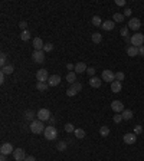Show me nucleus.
<instances>
[{"label": "nucleus", "instance_id": "f257e3e1", "mask_svg": "<svg viewBox=\"0 0 144 161\" xmlns=\"http://www.w3.org/2000/svg\"><path fill=\"white\" fill-rule=\"evenodd\" d=\"M45 128L46 127H43V122L39 120H35L30 122V131L33 132V134H40V132H45Z\"/></svg>", "mask_w": 144, "mask_h": 161}, {"label": "nucleus", "instance_id": "f03ea898", "mask_svg": "<svg viewBox=\"0 0 144 161\" xmlns=\"http://www.w3.org/2000/svg\"><path fill=\"white\" fill-rule=\"evenodd\" d=\"M45 138L46 140H49V141H52V140H55L56 137H58V129L53 127V125H49V127H46L45 128Z\"/></svg>", "mask_w": 144, "mask_h": 161}, {"label": "nucleus", "instance_id": "7ed1b4c3", "mask_svg": "<svg viewBox=\"0 0 144 161\" xmlns=\"http://www.w3.org/2000/svg\"><path fill=\"white\" fill-rule=\"evenodd\" d=\"M36 117H37V120H39V121L45 122V121H49V118H51L52 115H51V111H49V109L42 108V109H39V111H37Z\"/></svg>", "mask_w": 144, "mask_h": 161}, {"label": "nucleus", "instance_id": "20e7f679", "mask_svg": "<svg viewBox=\"0 0 144 161\" xmlns=\"http://www.w3.org/2000/svg\"><path fill=\"white\" fill-rule=\"evenodd\" d=\"M143 43H144V35L143 33H136V35L131 36V45H133V46L140 47V46H143Z\"/></svg>", "mask_w": 144, "mask_h": 161}, {"label": "nucleus", "instance_id": "39448f33", "mask_svg": "<svg viewBox=\"0 0 144 161\" xmlns=\"http://www.w3.org/2000/svg\"><path fill=\"white\" fill-rule=\"evenodd\" d=\"M81 89H82V83L75 82V83H72V86L69 88V89H66V95H68V96H75Z\"/></svg>", "mask_w": 144, "mask_h": 161}, {"label": "nucleus", "instance_id": "423d86ee", "mask_svg": "<svg viewBox=\"0 0 144 161\" xmlns=\"http://www.w3.org/2000/svg\"><path fill=\"white\" fill-rule=\"evenodd\" d=\"M101 78H102V80H105V82L112 83V82L115 80V74H114L112 71H109V69H105V71H102Z\"/></svg>", "mask_w": 144, "mask_h": 161}, {"label": "nucleus", "instance_id": "0eeeda50", "mask_svg": "<svg viewBox=\"0 0 144 161\" xmlns=\"http://www.w3.org/2000/svg\"><path fill=\"white\" fill-rule=\"evenodd\" d=\"M13 151H15V148H13V145H12L10 142H4V144H1V147H0V154H3V155L13 154Z\"/></svg>", "mask_w": 144, "mask_h": 161}, {"label": "nucleus", "instance_id": "6e6552de", "mask_svg": "<svg viewBox=\"0 0 144 161\" xmlns=\"http://www.w3.org/2000/svg\"><path fill=\"white\" fill-rule=\"evenodd\" d=\"M28 155H26V153H25V150L23 148H16L15 151H13V158L15 161H25Z\"/></svg>", "mask_w": 144, "mask_h": 161}, {"label": "nucleus", "instance_id": "1a4fd4ad", "mask_svg": "<svg viewBox=\"0 0 144 161\" xmlns=\"http://www.w3.org/2000/svg\"><path fill=\"white\" fill-rule=\"evenodd\" d=\"M36 79H37V82H46V80L49 79L48 69H39L36 72Z\"/></svg>", "mask_w": 144, "mask_h": 161}, {"label": "nucleus", "instance_id": "9d476101", "mask_svg": "<svg viewBox=\"0 0 144 161\" xmlns=\"http://www.w3.org/2000/svg\"><path fill=\"white\" fill-rule=\"evenodd\" d=\"M32 59L36 63H43L45 62V52L43 50H35L32 53Z\"/></svg>", "mask_w": 144, "mask_h": 161}, {"label": "nucleus", "instance_id": "9b49d317", "mask_svg": "<svg viewBox=\"0 0 144 161\" xmlns=\"http://www.w3.org/2000/svg\"><path fill=\"white\" fill-rule=\"evenodd\" d=\"M141 28V22H140V19H137V17H131L130 19V22H128V29H131V30H138Z\"/></svg>", "mask_w": 144, "mask_h": 161}, {"label": "nucleus", "instance_id": "f8f14e48", "mask_svg": "<svg viewBox=\"0 0 144 161\" xmlns=\"http://www.w3.org/2000/svg\"><path fill=\"white\" fill-rule=\"evenodd\" d=\"M123 140H124L125 144L131 145V144H136V141H137V135H136L134 132H128V134H124Z\"/></svg>", "mask_w": 144, "mask_h": 161}, {"label": "nucleus", "instance_id": "ddd939ff", "mask_svg": "<svg viewBox=\"0 0 144 161\" xmlns=\"http://www.w3.org/2000/svg\"><path fill=\"white\" fill-rule=\"evenodd\" d=\"M111 108H112L114 112L120 114V112L124 111V104H123L121 101H112V102H111Z\"/></svg>", "mask_w": 144, "mask_h": 161}, {"label": "nucleus", "instance_id": "4468645a", "mask_svg": "<svg viewBox=\"0 0 144 161\" xmlns=\"http://www.w3.org/2000/svg\"><path fill=\"white\" fill-rule=\"evenodd\" d=\"M61 83V76L59 75H52V76H49V79H48V85L49 86H58Z\"/></svg>", "mask_w": 144, "mask_h": 161}, {"label": "nucleus", "instance_id": "2eb2a0df", "mask_svg": "<svg viewBox=\"0 0 144 161\" xmlns=\"http://www.w3.org/2000/svg\"><path fill=\"white\" fill-rule=\"evenodd\" d=\"M87 69H88V66L84 63V62H78L76 65H75V74H84V72H87Z\"/></svg>", "mask_w": 144, "mask_h": 161}, {"label": "nucleus", "instance_id": "dca6fc26", "mask_svg": "<svg viewBox=\"0 0 144 161\" xmlns=\"http://www.w3.org/2000/svg\"><path fill=\"white\" fill-rule=\"evenodd\" d=\"M43 46H45V43H43V40L40 39V38H35L33 39V47H35V50H43Z\"/></svg>", "mask_w": 144, "mask_h": 161}, {"label": "nucleus", "instance_id": "f3484780", "mask_svg": "<svg viewBox=\"0 0 144 161\" xmlns=\"http://www.w3.org/2000/svg\"><path fill=\"white\" fill-rule=\"evenodd\" d=\"M127 55L128 56H131V58H136V56H138V47H136V46H128L127 47Z\"/></svg>", "mask_w": 144, "mask_h": 161}, {"label": "nucleus", "instance_id": "a211bd4d", "mask_svg": "<svg viewBox=\"0 0 144 161\" xmlns=\"http://www.w3.org/2000/svg\"><path fill=\"white\" fill-rule=\"evenodd\" d=\"M101 78H98V76H92V78H89V85L92 86V88H100L101 86Z\"/></svg>", "mask_w": 144, "mask_h": 161}, {"label": "nucleus", "instance_id": "6ab92c4d", "mask_svg": "<svg viewBox=\"0 0 144 161\" xmlns=\"http://www.w3.org/2000/svg\"><path fill=\"white\" fill-rule=\"evenodd\" d=\"M121 88H123V85H121L120 80H114V82L111 83V91H112L114 94H118V92L121 91Z\"/></svg>", "mask_w": 144, "mask_h": 161}, {"label": "nucleus", "instance_id": "aec40b11", "mask_svg": "<svg viewBox=\"0 0 144 161\" xmlns=\"http://www.w3.org/2000/svg\"><path fill=\"white\" fill-rule=\"evenodd\" d=\"M115 28V23L112 22V20H105L104 23H102V29L104 30H112Z\"/></svg>", "mask_w": 144, "mask_h": 161}, {"label": "nucleus", "instance_id": "412c9836", "mask_svg": "<svg viewBox=\"0 0 144 161\" xmlns=\"http://www.w3.org/2000/svg\"><path fill=\"white\" fill-rule=\"evenodd\" d=\"M13 71H15V66H13V65H10V63L1 68V72H3L4 75H10V74H13Z\"/></svg>", "mask_w": 144, "mask_h": 161}, {"label": "nucleus", "instance_id": "4be33fe9", "mask_svg": "<svg viewBox=\"0 0 144 161\" xmlns=\"http://www.w3.org/2000/svg\"><path fill=\"white\" fill-rule=\"evenodd\" d=\"M121 117H123V120H125V121L131 120V118H133V111H131V109H124V111L121 112Z\"/></svg>", "mask_w": 144, "mask_h": 161}, {"label": "nucleus", "instance_id": "5701e85b", "mask_svg": "<svg viewBox=\"0 0 144 161\" xmlns=\"http://www.w3.org/2000/svg\"><path fill=\"white\" fill-rule=\"evenodd\" d=\"M36 88H37V91H40V92H45V91L49 88V85H48V82H37Z\"/></svg>", "mask_w": 144, "mask_h": 161}, {"label": "nucleus", "instance_id": "b1692460", "mask_svg": "<svg viewBox=\"0 0 144 161\" xmlns=\"http://www.w3.org/2000/svg\"><path fill=\"white\" fill-rule=\"evenodd\" d=\"M73 134H75V137H76L78 140H82V138H85V131H84V129H81V128H76Z\"/></svg>", "mask_w": 144, "mask_h": 161}, {"label": "nucleus", "instance_id": "393cba45", "mask_svg": "<svg viewBox=\"0 0 144 161\" xmlns=\"http://www.w3.org/2000/svg\"><path fill=\"white\" fill-rule=\"evenodd\" d=\"M91 23H92L94 26H102V23H104V22L101 20V17H100V16H94V17H92V20H91Z\"/></svg>", "mask_w": 144, "mask_h": 161}, {"label": "nucleus", "instance_id": "a878e982", "mask_svg": "<svg viewBox=\"0 0 144 161\" xmlns=\"http://www.w3.org/2000/svg\"><path fill=\"white\" fill-rule=\"evenodd\" d=\"M101 40H102V35L101 33H98V32L92 33V42L94 43H101Z\"/></svg>", "mask_w": 144, "mask_h": 161}, {"label": "nucleus", "instance_id": "bb28decb", "mask_svg": "<svg viewBox=\"0 0 144 161\" xmlns=\"http://www.w3.org/2000/svg\"><path fill=\"white\" fill-rule=\"evenodd\" d=\"M124 14H121V13H114V16H112V19H114V22H118V23H121V22H124Z\"/></svg>", "mask_w": 144, "mask_h": 161}, {"label": "nucleus", "instance_id": "cd10ccee", "mask_svg": "<svg viewBox=\"0 0 144 161\" xmlns=\"http://www.w3.org/2000/svg\"><path fill=\"white\" fill-rule=\"evenodd\" d=\"M100 134H101V137H108V135H109V128L105 127V125H102V127L100 128Z\"/></svg>", "mask_w": 144, "mask_h": 161}, {"label": "nucleus", "instance_id": "c85d7f7f", "mask_svg": "<svg viewBox=\"0 0 144 161\" xmlns=\"http://www.w3.org/2000/svg\"><path fill=\"white\" fill-rule=\"evenodd\" d=\"M66 80H68L69 83H75V80H76V74H75V72H69V74L66 75Z\"/></svg>", "mask_w": 144, "mask_h": 161}, {"label": "nucleus", "instance_id": "c756f323", "mask_svg": "<svg viewBox=\"0 0 144 161\" xmlns=\"http://www.w3.org/2000/svg\"><path fill=\"white\" fill-rule=\"evenodd\" d=\"M20 39L23 40V42L29 40L30 39V32H29V30H23V32L20 33Z\"/></svg>", "mask_w": 144, "mask_h": 161}, {"label": "nucleus", "instance_id": "7c9ffc66", "mask_svg": "<svg viewBox=\"0 0 144 161\" xmlns=\"http://www.w3.org/2000/svg\"><path fill=\"white\" fill-rule=\"evenodd\" d=\"M56 150H58V151H65V150H66V142H65V141H59L58 145H56Z\"/></svg>", "mask_w": 144, "mask_h": 161}, {"label": "nucleus", "instance_id": "2f4dec72", "mask_svg": "<svg viewBox=\"0 0 144 161\" xmlns=\"http://www.w3.org/2000/svg\"><path fill=\"white\" fill-rule=\"evenodd\" d=\"M33 118H35V114H33V111H26V112H25V120L35 121Z\"/></svg>", "mask_w": 144, "mask_h": 161}, {"label": "nucleus", "instance_id": "473e14b6", "mask_svg": "<svg viewBox=\"0 0 144 161\" xmlns=\"http://www.w3.org/2000/svg\"><path fill=\"white\" fill-rule=\"evenodd\" d=\"M6 59H7V55H6L4 52H1V55H0V66H1V68L6 66Z\"/></svg>", "mask_w": 144, "mask_h": 161}, {"label": "nucleus", "instance_id": "72a5a7b5", "mask_svg": "<svg viewBox=\"0 0 144 161\" xmlns=\"http://www.w3.org/2000/svg\"><path fill=\"white\" fill-rule=\"evenodd\" d=\"M52 50H53V45H52V43H45L43 52H52Z\"/></svg>", "mask_w": 144, "mask_h": 161}, {"label": "nucleus", "instance_id": "f704fd0d", "mask_svg": "<svg viewBox=\"0 0 144 161\" xmlns=\"http://www.w3.org/2000/svg\"><path fill=\"white\" fill-rule=\"evenodd\" d=\"M120 33H121V36H123V38H127V35H128V26H124V28H121Z\"/></svg>", "mask_w": 144, "mask_h": 161}, {"label": "nucleus", "instance_id": "c9c22d12", "mask_svg": "<svg viewBox=\"0 0 144 161\" xmlns=\"http://www.w3.org/2000/svg\"><path fill=\"white\" fill-rule=\"evenodd\" d=\"M124 78H125V75H124V72H117L115 74V80H124Z\"/></svg>", "mask_w": 144, "mask_h": 161}, {"label": "nucleus", "instance_id": "e433bc0d", "mask_svg": "<svg viewBox=\"0 0 144 161\" xmlns=\"http://www.w3.org/2000/svg\"><path fill=\"white\" fill-rule=\"evenodd\" d=\"M75 129H76V128H75L72 124H66V125H65V131H66V132H75Z\"/></svg>", "mask_w": 144, "mask_h": 161}, {"label": "nucleus", "instance_id": "4c0bfd02", "mask_svg": "<svg viewBox=\"0 0 144 161\" xmlns=\"http://www.w3.org/2000/svg\"><path fill=\"white\" fill-rule=\"evenodd\" d=\"M143 131H144V129H143V127H141V125H136V127H134V134H136V135L141 134Z\"/></svg>", "mask_w": 144, "mask_h": 161}, {"label": "nucleus", "instance_id": "58836bf2", "mask_svg": "<svg viewBox=\"0 0 144 161\" xmlns=\"http://www.w3.org/2000/svg\"><path fill=\"white\" fill-rule=\"evenodd\" d=\"M87 74H88V76L92 78V76H95V69H94V68H88V69H87Z\"/></svg>", "mask_w": 144, "mask_h": 161}, {"label": "nucleus", "instance_id": "ea45409f", "mask_svg": "<svg viewBox=\"0 0 144 161\" xmlns=\"http://www.w3.org/2000/svg\"><path fill=\"white\" fill-rule=\"evenodd\" d=\"M123 121V117H121V114H117V115H114V122L115 124H118V122H121Z\"/></svg>", "mask_w": 144, "mask_h": 161}, {"label": "nucleus", "instance_id": "a19ab883", "mask_svg": "<svg viewBox=\"0 0 144 161\" xmlns=\"http://www.w3.org/2000/svg\"><path fill=\"white\" fill-rule=\"evenodd\" d=\"M19 28L23 29V30H28V29H26V28H28V23H26V22H20V23H19Z\"/></svg>", "mask_w": 144, "mask_h": 161}, {"label": "nucleus", "instance_id": "79ce46f5", "mask_svg": "<svg viewBox=\"0 0 144 161\" xmlns=\"http://www.w3.org/2000/svg\"><path fill=\"white\" fill-rule=\"evenodd\" d=\"M131 13H133V10H131L130 7H127V9L124 10V16H131Z\"/></svg>", "mask_w": 144, "mask_h": 161}, {"label": "nucleus", "instance_id": "37998d69", "mask_svg": "<svg viewBox=\"0 0 144 161\" xmlns=\"http://www.w3.org/2000/svg\"><path fill=\"white\" fill-rule=\"evenodd\" d=\"M115 3H117L118 6H125V3H127V1H125V0H117Z\"/></svg>", "mask_w": 144, "mask_h": 161}, {"label": "nucleus", "instance_id": "c03bdc74", "mask_svg": "<svg viewBox=\"0 0 144 161\" xmlns=\"http://www.w3.org/2000/svg\"><path fill=\"white\" fill-rule=\"evenodd\" d=\"M138 55H140V56H144V46H140V47H138Z\"/></svg>", "mask_w": 144, "mask_h": 161}, {"label": "nucleus", "instance_id": "a18cd8bd", "mask_svg": "<svg viewBox=\"0 0 144 161\" xmlns=\"http://www.w3.org/2000/svg\"><path fill=\"white\" fill-rule=\"evenodd\" d=\"M25 161H36V158L33 157V155H28V157L25 158Z\"/></svg>", "mask_w": 144, "mask_h": 161}, {"label": "nucleus", "instance_id": "49530a36", "mask_svg": "<svg viewBox=\"0 0 144 161\" xmlns=\"http://www.w3.org/2000/svg\"><path fill=\"white\" fill-rule=\"evenodd\" d=\"M66 69H68V71H72V69H75V65H72V63H66Z\"/></svg>", "mask_w": 144, "mask_h": 161}, {"label": "nucleus", "instance_id": "de8ad7c7", "mask_svg": "<svg viewBox=\"0 0 144 161\" xmlns=\"http://www.w3.org/2000/svg\"><path fill=\"white\" fill-rule=\"evenodd\" d=\"M4 76H6V75H4L3 72H0V83H3V82H4Z\"/></svg>", "mask_w": 144, "mask_h": 161}, {"label": "nucleus", "instance_id": "09e8293b", "mask_svg": "<svg viewBox=\"0 0 144 161\" xmlns=\"http://www.w3.org/2000/svg\"><path fill=\"white\" fill-rule=\"evenodd\" d=\"M49 122H51L52 125H53V124H56V118H55V117H51V118H49Z\"/></svg>", "mask_w": 144, "mask_h": 161}, {"label": "nucleus", "instance_id": "8fccbe9b", "mask_svg": "<svg viewBox=\"0 0 144 161\" xmlns=\"http://www.w3.org/2000/svg\"><path fill=\"white\" fill-rule=\"evenodd\" d=\"M6 157H7V155H3V154H1V157H0V161H7V158H6Z\"/></svg>", "mask_w": 144, "mask_h": 161}]
</instances>
